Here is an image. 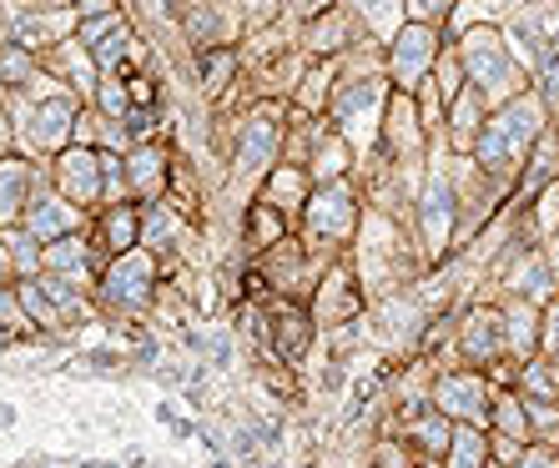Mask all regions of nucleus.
I'll list each match as a JSON object with an SVG mask.
<instances>
[{
	"label": "nucleus",
	"instance_id": "nucleus-1",
	"mask_svg": "<svg viewBox=\"0 0 559 468\" xmlns=\"http://www.w3.org/2000/svg\"><path fill=\"white\" fill-rule=\"evenodd\" d=\"M534 142H539V106L534 101H509L499 117L484 121L474 152H479V167L499 177V171H509L514 161H524Z\"/></svg>",
	"mask_w": 559,
	"mask_h": 468
},
{
	"label": "nucleus",
	"instance_id": "nucleus-2",
	"mask_svg": "<svg viewBox=\"0 0 559 468\" xmlns=\"http://www.w3.org/2000/svg\"><path fill=\"white\" fill-rule=\"evenodd\" d=\"M429 404L439 408L449 423H479V429H489V408H495V398H489L484 373H443L439 383H433Z\"/></svg>",
	"mask_w": 559,
	"mask_h": 468
},
{
	"label": "nucleus",
	"instance_id": "nucleus-3",
	"mask_svg": "<svg viewBox=\"0 0 559 468\" xmlns=\"http://www.w3.org/2000/svg\"><path fill=\"white\" fill-rule=\"evenodd\" d=\"M152 277H156V267H152V257L146 252H121L111 267H106V283H102V298L111 302V308H121V312H136V308H146L152 302Z\"/></svg>",
	"mask_w": 559,
	"mask_h": 468
},
{
	"label": "nucleus",
	"instance_id": "nucleus-4",
	"mask_svg": "<svg viewBox=\"0 0 559 468\" xmlns=\"http://www.w3.org/2000/svg\"><path fill=\"white\" fill-rule=\"evenodd\" d=\"M433 56H439V36H433V26H399L389 40V76L404 86V92H414L418 81H424V71L433 65Z\"/></svg>",
	"mask_w": 559,
	"mask_h": 468
},
{
	"label": "nucleus",
	"instance_id": "nucleus-5",
	"mask_svg": "<svg viewBox=\"0 0 559 468\" xmlns=\"http://www.w3.org/2000/svg\"><path fill=\"white\" fill-rule=\"evenodd\" d=\"M459 61H464L468 81H474V92H489V86H499V81L514 76L504 40H499L495 31H468L464 46H459Z\"/></svg>",
	"mask_w": 559,
	"mask_h": 468
},
{
	"label": "nucleus",
	"instance_id": "nucleus-6",
	"mask_svg": "<svg viewBox=\"0 0 559 468\" xmlns=\"http://www.w3.org/2000/svg\"><path fill=\"white\" fill-rule=\"evenodd\" d=\"M418 221H424V248L429 252L449 248V237H454V182H449L443 167L429 171V187L418 196Z\"/></svg>",
	"mask_w": 559,
	"mask_h": 468
},
{
	"label": "nucleus",
	"instance_id": "nucleus-7",
	"mask_svg": "<svg viewBox=\"0 0 559 468\" xmlns=\"http://www.w3.org/2000/svg\"><path fill=\"white\" fill-rule=\"evenodd\" d=\"M459 352H464L468 363H495L509 352V323L504 312L495 308H474L468 312V323L459 327Z\"/></svg>",
	"mask_w": 559,
	"mask_h": 468
},
{
	"label": "nucleus",
	"instance_id": "nucleus-8",
	"mask_svg": "<svg viewBox=\"0 0 559 468\" xmlns=\"http://www.w3.org/2000/svg\"><path fill=\"white\" fill-rule=\"evenodd\" d=\"M353 221H358V202H353V192L343 182H328L318 196H308V232L312 237L343 242V237L353 232Z\"/></svg>",
	"mask_w": 559,
	"mask_h": 468
},
{
	"label": "nucleus",
	"instance_id": "nucleus-9",
	"mask_svg": "<svg viewBox=\"0 0 559 468\" xmlns=\"http://www.w3.org/2000/svg\"><path fill=\"white\" fill-rule=\"evenodd\" d=\"M81 227V212L66 202V196H31L26 202V232L36 242H56V237H71Z\"/></svg>",
	"mask_w": 559,
	"mask_h": 468
},
{
	"label": "nucleus",
	"instance_id": "nucleus-10",
	"mask_svg": "<svg viewBox=\"0 0 559 468\" xmlns=\"http://www.w3.org/2000/svg\"><path fill=\"white\" fill-rule=\"evenodd\" d=\"M56 177H61V187H66V196H71V202L92 207L96 196H102V156H96V152H71V156H61Z\"/></svg>",
	"mask_w": 559,
	"mask_h": 468
},
{
	"label": "nucleus",
	"instance_id": "nucleus-11",
	"mask_svg": "<svg viewBox=\"0 0 559 468\" xmlns=\"http://www.w3.org/2000/svg\"><path fill=\"white\" fill-rule=\"evenodd\" d=\"M277 121L267 117V111H258V117L242 127V146H237V171H262L267 161H273L277 152Z\"/></svg>",
	"mask_w": 559,
	"mask_h": 468
},
{
	"label": "nucleus",
	"instance_id": "nucleus-12",
	"mask_svg": "<svg viewBox=\"0 0 559 468\" xmlns=\"http://www.w3.org/2000/svg\"><path fill=\"white\" fill-rule=\"evenodd\" d=\"M26 187H31V171L21 161H0V227H15V217H26Z\"/></svg>",
	"mask_w": 559,
	"mask_h": 468
},
{
	"label": "nucleus",
	"instance_id": "nucleus-13",
	"mask_svg": "<svg viewBox=\"0 0 559 468\" xmlns=\"http://www.w3.org/2000/svg\"><path fill=\"white\" fill-rule=\"evenodd\" d=\"M443 458H449V468H489L495 464L479 423H454V439H449V454Z\"/></svg>",
	"mask_w": 559,
	"mask_h": 468
},
{
	"label": "nucleus",
	"instance_id": "nucleus-14",
	"mask_svg": "<svg viewBox=\"0 0 559 468\" xmlns=\"http://www.w3.org/2000/svg\"><path fill=\"white\" fill-rule=\"evenodd\" d=\"M71 121H76V101L71 96H56V101L36 106V136L40 146H61L71 136Z\"/></svg>",
	"mask_w": 559,
	"mask_h": 468
},
{
	"label": "nucleus",
	"instance_id": "nucleus-15",
	"mask_svg": "<svg viewBox=\"0 0 559 468\" xmlns=\"http://www.w3.org/2000/svg\"><path fill=\"white\" fill-rule=\"evenodd\" d=\"M86 257H92V252H86V242H81L76 232L71 237H56L51 248L40 252V267H46V273H61V277H86Z\"/></svg>",
	"mask_w": 559,
	"mask_h": 468
},
{
	"label": "nucleus",
	"instance_id": "nucleus-16",
	"mask_svg": "<svg viewBox=\"0 0 559 468\" xmlns=\"http://www.w3.org/2000/svg\"><path fill=\"white\" fill-rule=\"evenodd\" d=\"M262 202H267V207H277V212L302 207V202H308V171H298V167L273 171V177H267V196H262Z\"/></svg>",
	"mask_w": 559,
	"mask_h": 468
},
{
	"label": "nucleus",
	"instance_id": "nucleus-17",
	"mask_svg": "<svg viewBox=\"0 0 559 468\" xmlns=\"http://www.w3.org/2000/svg\"><path fill=\"white\" fill-rule=\"evenodd\" d=\"M162 182H167V156L152 152V146H142V152L127 161V187H136L142 196H156Z\"/></svg>",
	"mask_w": 559,
	"mask_h": 468
},
{
	"label": "nucleus",
	"instance_id": "nucleus-18",
	"mask_svg": "<svg viewBox=\"0 0 559 468\" xmlns=\"http://www.w3.org/2000/svg\"><path fill=\"white\" fill-rule=\"evenodd\" d=\"M102 237H106V248L117 252H131L136 242H142V212H131V207H111L102 221Z\"/></svg>",
	"mask_w": 559,
	"mask_h": 468
},
{
	"label": "nucleus",
	"instance_id": "nucleus-19",
	"mask_svg": "<svg viewBox=\"0 0 559 468\" xmlns=\"http://www.w3.org/2000/svg\"><path fill=\"white\" fill-rule=\"evenodd\" d=\"M489 429L499 433V439H514V443H530V413H524L520 398H495V408H489Z\"/></svg>",
	"mask_w": 559,
	"mask_h": 468
},
{
	"label": "nucleus",
	"instance_id": "nucleus-20",
	"mask_svg": "<svg viewBox=\"0 0 559 468\" xmlns=\"http://www.w3.org/2000/svg\"><path fill=\"white\" fill-rule=\"evenodd\" d=\"M408 439L424 448V454H449V439H454V423L439 413V408L429 404V413L418 418V423H408Z\"/></svg>",
	"mask_w": 559,
	"mask_h": 468
},
{
	"label": "nucleus",
	"instance_id": "nucleus-21",
	"mask_svg": "<svg viewBox=\"0 0 559 468\" xmlns=\"http://www.w3.org/2000/svg\"><path fill=\"white\" fill-rule=\"evenodd\" d=\"M308 338H312V327H308V317H302V312H277L273 343H277V352H283L287 363H298L302 348H308Z\"/></svg>",
	"mask_w": 559,
	"mask_h": 468
},
{
	"label": "nucleus",
	"instance_id": "nucleus-22",
	"mask_svg": "<svg viewBox=\"0 0 559 468\" xmlns=\"http://www.w3.org/2000/svg\"><path fill=\"white\" fill-rule=\"evenodd\" d=\"M549 283H555V267L545 262V252H530V262H524L520 273H514V298L534 302V298H549Z\"/></svg>",
	"mask_w": 559,
	"mask_h": 468
},
{
	"label": "nucleus",
	"instance_id": "nucleus-23",
	"mask_svg": "<svg viewBox=\"0 0 559 468\" xmlns=\"http://www.w3.org/2000/svg\"><path fill=\"white\" fill-rule=\"evenodd\" d=\"M389 136H393V152H418V117L408 92L389 101Z\"/></svg>",
	"mask_w": 559,
	"mask_h": 468
},
{
	"label": "nucleus",
	"instance_id": "nucleus-24",
	"mask_svg": "<svg viewBox=\"0 0 559 468\" xmlns=\"http://www.w3.org/2000/svg\"><path fill=\"white\" fill-rule=\"evenodd\" d=\"M15 298H21V308H26V317L36 327H61L66 317H61V308H56L46 292H40V283L36 277H26V283H15Z\"/></svg>",
	"mask_w": 559,
	"mask_h": 468
},
{
	"label": "nucleus",
	"instance_id": "nucleus-25",
	"mask_svg": "<svg viewBox=\"0 0 559 468\" xmlns=\"http://www.w3.org/2000/svg\"><path fill=\"white\" fill-rule=\"evenodd\" d=\"M31 76H36V65H31L26 46H5L0 51V86H26Z\"/></svg>",
	"mask_w": 559,
	"mask_h": 468
},
{
	"label": "nucleus",
	"instance_id": "nucleus-26",
	"mask_svg": "<svg viewBox=\"0 0 559 468\" xmlns=\"http://www.w3.org/2000/svg\"><path fill=\"white\" fill-rule=\"evenodd\" d=\"M479 101L484 96L479 92H459L454 101V142H468V131H474V121H479Z\"/></svg>",
	"mask_w": 559,
	"mask_h": 468
},
{
	"label": "nucleus",
	"instance_id": "nucleus-27",
	"mask_svg": "<svg viewBox=\"0 0 559 468\" xmlns=\"http://www.w3.org/2000/svg\"><path fill=\"white\" fill-rule=\"evenodd\" d=\"M555 177V142L549 136H539V152H534V167H530V177H524V192H539V187Z\"/></svg>",
	"mask_w": 559,
	"mask_h": 468
},
{
	"label": "nucleus",
	"instance_id": "nucleus-28",
	"mask_svg": "<svg viewBox=\"0 0 559 468\" xmlns=\"http://www.w3.org/2000/svg\"><path fill=\"white\" fill-rule=\"evenodd\" d=\"M5 242H11V257H15V267H21V273H40L36 237H31V232H11V237H5Z\"/></svg>",
	"mask_w": 559,
	"mask_h": 468
},
{
	"label": "nucleus",
	"instance_id": "nucleus-29",
	"mask_svg": "<svg viewBox=\"0 0 559 468\" xmlns=\"http://www.w3.org/2000/svg\"><path fill=\"white\" fill-rule=\"evenodd\" d=\"M102 106H106V117H111V121H121V117H127L131 96H127V86H121L117 76H106V81H102Z\"/></svg>",
	"mask_w": 559,
	"mask_h": 468
},
{
	"label": "nucleus",
	"instance_id": "nucleus-30",
	"mask_svg": "<svg viewBox=\"0 0 559 468\" xmlns=\"http://www.w3.org/2000/svg\"><path fill=\"white\" fill-rule=\"evenodd\" d=\"M202 71H207V92H222L227 76H233V51H212L207 61H202Z\"/></svg>",
	"mask_w": 559,
	"mask_h": 468
},
{
	"label": "nucleus",
	"instance_id": "nucleus-31",
	"mask_svg": "<svg viewBox=\"0 0 559 468\" xmlns=\"http://www.w3.org/2000/svg\"><path fill=\"white\" fill-rule=\"evenodd\" d=\"M449 11H454V0H408V15H414L418 26H433V21Z\"/></svg>",
	"mask_w": 559,
	"mask_h": 468
},
{
	"label": "nucleus",
	"instance_id": "nucleus-32",
	"mask_svg": "<svg viewBox=\"0 0 559 468\" xmlns=\"http://www.w3.org/2000/svg\"><path fill=\"white\" fill-rule=\"evenodd\" d=\"M539 343H545L549 358H559V298H549L545 323H539Z\"/></svg>",
	"mask_w": 559,
	"mask_h": 468
},
{
	"label": "nucleus",
	"instance_id": "nucleus-33",
	"mask_svg": "<svg viewBox=\"0 0 559 468\" xmlns=\"http://www.w3.org/2000/svg\"><path fill=\"white\" fill-rule=\"evenodd\" d=\"M364 11V26H389V15L399 11V0H353Z\"/></svg>",
	"mask_w": 559,
	"mask_h": 468
},
{
	"label": "nucleus",
	"instance_id": "nucleus-34",
	"mask_svg": "<svg viewBox=\"0 0 559 468\" xmlns=\"http://www.w3.org/2000/svg\"><path fill=\"white\" fill-rule=\"evenodd\" d=\"M121 358L117 352H81L76 358V373H117Z\"/></svg>",
	"mask_w": 559,
	"mask_h": 468
},
{
	"label": "nucleus",
	"instance_id": "nucleus-35",
	"mask_svg": "<svg viewBox=\"0 0 559 468\" xmlns=\"http://www.w3.org/2000/svg\"><path fill=\"white\" fill-rule=\"evenodd\" d=\"M459 65H464L459 56H449V61L439 65V96H443V101H454V96H459Z\"/></svg>",
	"mask_w": 559,
	"mask_h": 468
},
{
	"label": "nucleus",
	"instance_id": "nucleus-36",
	"mask_svg": "<svg viewBox=\"0 0 559 468\" xmlns=\"http://www.w3.org/2000/svg\"><path fill=\"white\" fill-rule=\"evenodd\" d=\"M545 106L559 111V46H549V71H545Z\"/></svg>",
	"mask_w": 559,
	"mask_h": 468
},
{
	"label": "nucleus",
	"instance_id": "nucleus-37",
	"mask_svg": "<svg viewBox=\"0 0 559 468\" xmlns=\"http://www.w3.org/2000/svg\"><path fill=\"white\" fill-rule=\"evenodd\" d=\"M509 468H555V454H549V443H545V448H524V454L514 458Z\"/></svg>",
	"mask_w": 559,
	"mask_h": 468
},
{
	"label": "nucleus",
	"instance_id": "nucleus-38",
	"mask_svg": "<svg viewBox=\"0 0 559 468\" xmlns=\"http://www.w3.org/2000/svg\"><path fill=\"white\" fill-rule=\"evenodd\" d=\"M207 352H212V363L217 368H233V338H227V333H217V338H207Z\"/></svg>",
	"mask_w": 559,
	"mask_h": 468
},
{
	"label": "nucleus",
	"instance_id": "nucleus-39",
	"mask_svg": "<svg viewBox=\"0 0 559 468\" xmlns=\"http://www.w3.org/2000/svg\"><path fill=\"white\" fill-rule=\"evenodd\" d=\"M81 21H102V15H111V0H76Z\"/></svg>",
	"mask_w": 559,
	"mask_h": 468
},
{
	"label": "nucleus",
	"instance_id": "nucleus-40",
	"mask_svg": "<svg viewBox=\"0 0 559 468\" xmlns=\"http://www.w3.org/2000/svg\"><path fill=\"white\" fill-rule=\"evenodd\" d=\"M11 423H15V408H11V404H0V429H11Z\"/></svg>",
	"mask_w": 559,
	"mask_h": 468
},
{
	"label": "nucleus",
	"instance_id": "nucleus-41",
	"mask_svg": "<svg viewBox=\"0 0 559 468\" xmlns=\"http://www.w3.org/2000/svg\"><path fill=\"white\" fill-rule=\"evenodd\" d=\"M76 468H121V464H102V458H81Z\"/></svg>",
	"mask_w": 559,
	"mask_h": 468
},
{
	"label": "nucleus",
	"instance_id": "nucleus-42",
	"mask_svg": "<svg viewBox=\"0 0 559 468\" xmlns=\"http://www.w3.org/2000/svg\"><path fill=\"white\" fill-rule=\"evenodd\" d=\"M36 5H46V11H56V5H71V0H36Z\"/></svg>",
	"mask_w": 559,
	"mask_h": 468
},
{
	"label": "nucleus",
	"instance_id": "nucleus-43",
	"mask_svg": "<svg viewBox=\"0 0 559 468\" xmlns=\"http://www.w3.org/2000/svg\"><path fill=\"white\" fill-rule=\"evenodd\" d=\"M302 5H323V0H302Z\"/></svg>",
	"mask_w": 559,
	"mask_h": 468
},
{
	"label": "nucleus",
	"instance_id": "nucleus-44",
	"mask_svg": "<svg viewBox=\"0 0 559 468\" xmlns=\"http://www.w3.org/2000/svg\"><path fill=\"white\" fill-rule=\"evenodd\" d=\"M267 468H277V464H267Z\"/></svg>",
	"mask_w": 559,
	"mask_h": 468
}]
</instances>
